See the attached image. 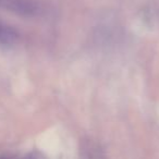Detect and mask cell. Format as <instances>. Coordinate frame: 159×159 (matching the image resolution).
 I'll list each match as a JSON object with an SVG mask.
<instances>
[{"label": "cell", "instance_id": "7a4b0ae2", "mask_svg": "<svg viewBox=\"0 0 159 159\" xmlns=\"http://www.w3.org/2000/svg\"><path fill=\"white\" fill-rule=\"evenodd\" d=\"M20 35L10 25L0 21V47H11L19 42Z\"/></svg>", "mask_w": 159, "mask_h": 159}, {"label": "cell", "instance_id": "6da1fadb", "mask_svg": "<svg viewBox=\"0 0 159 159\" xmlns=\"http://www.w3.org/2000/svg\"><path fill=\"white\" fill-rule=\"evenodd\" d=\"M0 9L25 18H34L42 12L35 0H0Z\"/></svg>", "mask_w": 159, "mask_h": 159}]
</instances>
